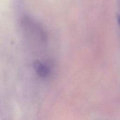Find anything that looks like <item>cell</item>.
<instances>
[{
    "label": "cell",
    "instance_id": "cell-1",
    "mask_svg": "<svg viewBox=\"0 0 120 120\" xmlns=\"http://www.w3.org/2000/svg\"><path fill=\"white\" fill-rule=\"evenodd\" d=\"M33 67L37 73L41 77L46 76L50 72V69L46 65L38 61L34 62Z\"/></svg>",
    "mask_w": 120,
    "mask_h": 120
},
{
    "label": "cell",
    "instance_id": "cell-2",
    "mask_svg": "<svg viewBox=\"0 0 120 120\" xmlns=\"http://www.w3.org/2000/svg\"><path fill=\"white\" fill-rule=\"evenodd\" d=\"M116 17H117V22H118V23L119 24V25H120V15L117 14V16H116Z\"/></svg>",
    "mask_w": 120,
    "mask_h": 120
}]
</instances>
